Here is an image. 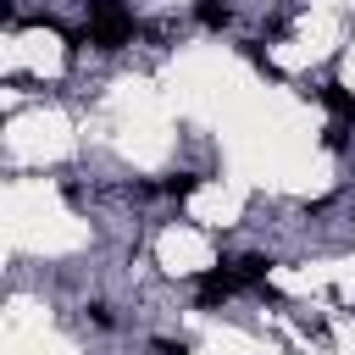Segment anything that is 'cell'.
Returning <instances> with one entry per match:
<instances>
[{"label": "cell", "instance_id": "obj_1", "mask_svg": "<svg viewBox=\"0 0 355 355\" xmlns=\"http://www.w3.org/2000/svg\"><path fill=\"white\" fill-rule=\"evenodd\" d=\"M189 17H194L205 33H222V28H233V22H239V6H233V0H194V6H189Z\"/></svg>", "mask_w": 355, "mask_h": 355}]
</instances>
